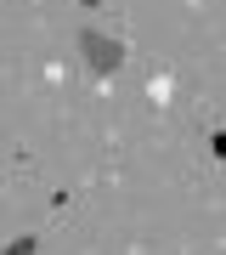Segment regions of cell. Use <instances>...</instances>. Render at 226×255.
<instances>
[{
  "label": "cell",
  "instance_id": "6da1fadb",
  "mask_svg": "<svg viewBox=\"0 0 226 255\" xmlns=\"http://www.w3.org/2000/svg\"><path fill=\"white\" fill-rule=\"evenodd\" d=\"M79 46L90 51V68H96V74H113L119 63H125V51H119L113 40H102V34H90V28H85V34H79Z\"/></svg>",
  "mask_w": 226,
  "mask_h": 255
},
{
  "label": "cell",
  "instance_id": "7a4b0ae2",
  "mask_svg": "<svg viewBox=\"0 0 226 255\" xmlns=\"http://www.w3.org/2000/svg\"><path fill=\"white\" fill-rule=\"evenodd\" d=\"M6 255H34V238H17V244H11Z\"/></svg>",
  "mask_w": 226,
  "mask_h": 255
}]
</instances>
